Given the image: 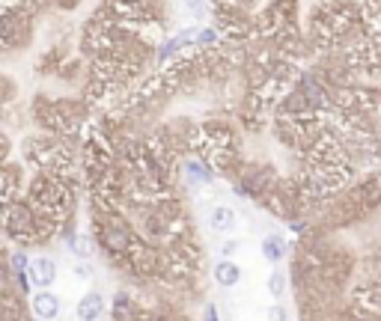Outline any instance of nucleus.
Returning <instances> with one entry per match:
<instances>
[{"label":"nucleus","mask_w":381,"mask_h":321,"mask_svg":"<svg viewBox=\"0 0 381 321\" xmlns=\"http://www.w3.org/2000/svg\"><path fill=\"white\" fill-rule=\"evenodd\" d=\"M239 280H241V268L232 259H221L215 265V283L221 289H232V285H239Z\"/></svg>","instance_id":"nucleus-7"},{"label":"nucleus","mask_w":381,"mask_h":321,"mask_svg":"<svg viewBox=\"0 0 381 321\" xmlns=\"http://www.w3.org/2000/svg\"><path fill=\"white\" fill-rule=\"evenodd\" d=\"M30 256H27V253L24 250H13V253H9V265H13V271L15 274H27L30 271Z\"/></svg>","instance_id":"nucleus-10"},{"label":"nucleus","mask_w":381,"mask_h":321,"mask_svg":"<svg viewBox=\"0 0 381 321\" xmlns=\"http://www.w3.org/2000/svg\"><path fill=\"white\" fill-rule=\"evenodd\" d=\"M286 253H289V244H286V238H283V235H277V232H271V235H265V238H262V259H265V262L280 265V262L286 259Z\"/></svg>","instance_id":"nucleus-6"},{"label":"nucleus","mask_w":381,"mask_h":321,"mask_svg":"<svg viewBox=\"0 0 381 321\" xmlns=\"http://www.w3.org/2000/svg\"><path fill=\"white\" fill-rule=\"evenodd\" d=\"M98 321H102V318H98Z\"/></svg>","instance_id":"nucleus-17"},{"label":"nucleus","mask_w":381,"mask_h":321,"mask_svg":"<svg viewBox=\"0 0 381 321\" xmlns=\"http://www.w3.org/2000/svg\"><path fill=\"white\" fill-rule=\"evenodd\" d=\"M66 244H69V250L75 253L77 259H93V253L98 250L89 232H75V235H72L69 241H66Z\"/></svg>","instance_id":"nucleus-8"},{"label":"nucleus","mask_w":381,"mask_h":321,"mask_svg":"<svg viewBox=\"0 0 381 321\" xmlns=\"http://www.w3.org/2000/svg\"><path fill=\"white\" fill-rule=\"evenodd\" d=\"M126 3H137V6H149V3H155V0H126Z\"/></svg>","instance_id":"nucleus-16"},{"label":"nucleus","mask_w":381,"mask_h":321,"mask_svg":"<svg viewBox=\"0 0 381 321\" xmlns=\"http://www.w3.org/2000/svg\"><path fill=\"white\" fill-rule=\"evenodd\" d=\"M286 285H289V276L283 271H271V274H268L265 289H268V295H271L274 301H280V297L286 295Z\"/></svg>","instance_id":"nucleus-9"},{"label":"nucleus","mask_w":381,"mask_h":321,"mask_svg":"<svg viewBox=\"0 0 381 321\" xmlns=\"http://www.w3.org/2000/svg\"><path fill=\"white\" fill-rule=\"evenodd\" d=\"M349 321H378V318L375 315H352Z\"/></svg>","instance_id":"nucleus-15"},{"label":"nucleus","mask_w":381,"mask_h":321,"mask_svg":"<svg viewBox=\"0 0 381 321\" xmlns=\"http://www.w3.org/2000/svg\"><path fill=\"white\" fill-rule=\"evenodd\" d=\"M77 3H81V0H54V6L57 9H75Z\"/></svg>","instance_id":"nucleus-12"},{"label":"nucleus","mask_w":381,"mask_h":321,"mask_svg":"<svg viewBox=\"0 0 381 321\" xmlns=\"http://www.w3.org/2000/svg\"><path fill=\"white\" fill-rule=\"evenodd\" d=\"M105 315V295L102 292H87L77 301V318L81 321H98Z\"/></svg>","instance_id":"nucleus-5"},{"label":"nucleus","mask_w":381,"mask_h":321,"mask_svg":"<svg viewBox=\"0 0 381 321\" xmlns=\"http://www.w3.org/2000/svg\"><path fill=\"white\" fill-rule=\"evenodd\" d=\"M60 297L54 295L51 289H39L36 295L30 297V313L33 318H39V321H54L60 315Z\"/></svg>","instance_id":"nucleus-2"},{"label":"nucleus","mask_w":381,"mask_h":321,"mask_svg":"<svg viewBox=\"0 0 381 321\" xmlns=\"http://www.w3.org/2000/svg\"><path fill=\"white\" fill-rule=\"evenodd\" d=\"M209 226L221 232V235H230V232H235V226H239V214H235L232 205L218 203L209 208Z\"/></svg>","instance_id":"nucleus-4"},{"label":"nucleus","mask_w":381,"mask_h":321,"mask_svg":"<svg viewBox=\"0 0 381 321\" xmlns=\"http://www.w3.org/2000/svg\"><path fill=\"white\" fill-rule=\"evenodd\" d=\"M206 321H221V315H218L215 306H206Z\"/></svg>","instance_id":"nucleus-14"},{"label":"nucleus","mask_w":381,"mask_h":321,"mask_svg":"<svg viewBox=\"0 0 381 321\" xmlns=\"http://www.w3.org/2000/svg\"><path fill=\"white\" fill-rule=\"evenodd\" d=\"M268 321H289V313L283 304H271L268 306Z\"/></svg>","instance_id":"nucleus-11"},{"label":"nucleus","mask_w":381,"mask_h":321,"mask_svg":"<svg viewBox=\"0 0 381 321\" xmlns=\"http://www.w3.org/2000/svg\"><path fill=\"white\" fill-rule=\"evenodd\" d=\"M235 250H239V241H227V244L221 247V253H223V256H232Z\"/></svg>","instance_id":"nucleus-13"},{"label":"nucleus","mask_w":381,"mask_h":321,"mask_svg":"<svg viewBox=\"0 0 381 321\" xmlns=\"http://www.w3.org/2000/svg\"><path fill=\"white\" fill-rule=\"evenodd\" d=\"M30 280L33 285H39V289H51L54 283H57V262L51 256H36L30 262Z\"/></svg>","instance_id":"nucleus-3"},{"label":"nucleus","mask_w":381,"mask_h":321,"mask_svg":"<svg viewBox=\"0 0 381 321\" xmlns=\"http://www.w3.org/2000/svg\"><path fill=\"white\" fill-rule=\"evenodd\" d=\"M218 179V173L209 167V164L200 158V155H185L182 161H179V182L188 185V187H206Z\"/></svg>","instance_id":"nucleus-1"}]
</instances>
